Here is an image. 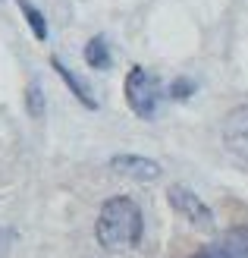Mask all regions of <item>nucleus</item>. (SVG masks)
<instances>
[{
    "label": "nucleus",
    "instance_id": "obj_1",
    "mask_svg": "<svg viewBox=\"0 0 248 258\" xmlns=\"http://www.w3.org/2000/svg\"><path fill=\"white\" fill-rule=\"evenodd\" d=\"M145 233V214L129 196H113L101 205V214L95 221V239L107 252L135 249Z\"/></svg>",
    "mask_w": 248,
    "mask_h": 258
},
{
    "label": "nucleus",
    "instance_id": "obj_2",
    "mask_svg": "<svg viewBox=\"0 0 248 258\" xmlns=\"http://www.w3.org/2000/svg\"><path fill=\"white\" fill-rule=\"evenodd\" d=\"M123 92H126V104L132 107L135 117H141V120H154V117H157L160 101H163V85H160V79L151 70L132 67L129 76H126Z\"/></svg>",
    "mask_w": 248,
    "mask_h": 258
},
{
    "label": "nucleus",
    "instance_id": "obj_3",
    "mask_svg": "<svg viewBox=\"0 0 248 258\" xmlns=\"http://www.w3.org/2000/svg\"><path fill=\"white\" fill-rule=\"evenodd\" d=\"M167 202H170V208H173L179 217H186L192 227L207 230V233H211V230L217 227L214 211L207 208V205H204L198 196H195L189 186H170V189H167Z\"/></svg>",
    "mask_w": 248,
    "mask_h": 258
},
{
    "label": "nucleus",
    "instance_id": "obj_4",
    "mask_svg": "<svg viewBox=\"0 0 248 258\" xmlns=\"http://www.w3.org/2000/svg\"><path fill=\"white\" fill-rule=\"evenodd\" d=\"M223 148L232 154V158L248 164V104L226 113V120H223Z\"/></svg>",
    "mask_w": 248,
    "mask_h": 258
},
{
    "label": "nucleus",
    "instance_id": "obj_5",
    "mask_svg": "<svg viewBox=\"0 0 248 258\" xmlns=\"http://www.w3.org/2000/svg\"><path fill=\"white\" fill-rule=\"evenodd\" d=\"M110 170L126 176V179H135V183H151V179H157L163 173L157 161L141 158V154H113V158H110Z\"/></svg>",
    "mask_w": 248,
    "mask_h": 258
},
{
    "label": "nucleus",
    "instance_id": "obj_6",
    "mask_svg": "<svg viewBox=\"0 0 248 258\" xmlns=\"http://www.w3.org/2000/svg\"><path fill=\"white\" fill-rule=\"evenodd\" d=\"M192 258H248V227H236L226 236L214 239L211 246L195 252Z\"/></svg>",
    "mask_w": 248,
    "mask_h": 258
},
{
    "label": "nucleus",
    "instance_id": "obj_7",
    "mask_svg": "<svg viewBox=\"0 0 248 258\" xmlns=\"http://www.w3.org/2000/svg\"><path fill=\"white\" fill-rule=\"evenodd\" d=\"M50 67L57 70V76H60L63 82H66V88H69V92H72L75 98L82 101V104H85L88 110H95V107H98V101H95V95H91V88H88V85L79 79V76H72L66 67H63V60H60V57H50Z\"/></svg>",
    "mask_w": 248,
    "mask_h": 258
},
{
    "label": "nucleus",
    "instance_id": "obj_8",
    "mask_svg": "<svg viewBox=\"0 0 248 258\" xmlns=\"http://www.w3.org/2000/svg\"><path fill=\"white\" fill-rule=\"evenodd\" d=\"M85 63H88L91 70H110V67H113V54H110L107 38L95 35V38L85 44Z\"/></svg>",
    "mask_w": 248,
    "mask_h": 258
},
{
    "label": "nucleus",
    "instance_id": "obj_9",
    "mask_svg": "<svg viewBox=\"0 0 248 258\" xmlns=\"http://www.w3.org/2000/svg\"><path fill=\"white\" fill-rule=\"evenodd\" d=\"M19 10H22L25 22L32 25V35L38 38V41H44V38H47V22H44V16H41V10H38L35 4H29V0H19Z\"/></svg>",
    "mask_w": 248,
    "mask_h": 258
},
{
    "label": "nucleus",
    "instance_id": "obj_10",
    "mask_svg": "<svg viewBox=\"0 0 248 258\" xmlns=\"http://www.w3.org/2000/svg\"><path fill=\"white\" fill-rule=\"evenodd\" d=\"M25 110L32 113V117H44V92L38 82H29V88H25Z\"/></svg>",
    "mask_w": 248,
    "mask_h": 258
},
{
    "label": "nucleus",
    "instance_id": "obj_11",
    "mask_svg": "<svg viewBox=\"0 0 248 258\" xmlns=\"http://www.w3.org/2000/svg\"><path fill=\"white\" fill-rule=\"evenodd\" d=\"M195 95V82L192 79H176L173 85H170V98H176V101H186Z\"/></svg>",
    "mask_w": 248,
    "mask_h": 258
},
{
    "label": "nucleus",
    "instance_id": "obj_12",
    "mask_svg": "<svg viewBox=\"0 0 248 258\" xmlns=\"http://www.w3.org/2000/svg\"><path fill=\"white\" fill-rule=\"evenodd\" d=\"M10 246H13V233H10V230H4V227H0V258H7Z\"/></svg>",
    "mask_w": 248,
    "mask_h": 258
}]
</instances>
